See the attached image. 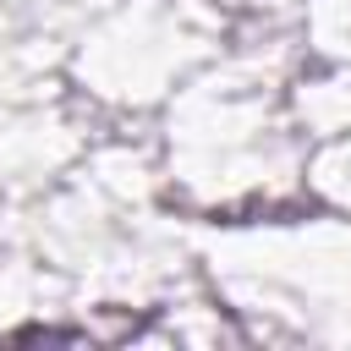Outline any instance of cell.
Instances as JSON below:
<instances>
[{"label":"cell","mask_w":351,"mask_h":351,"mask_svg":"<svg viewBox=\"0 0 351 351\" xmlns=\"http://www.w3.org/2000/svg\"><path fill=\"white\" fill-rule=\"evenodd\" d=\"M197 33L176 0H132L82 38V82L110 104H148L186 77Z\"/></svg>","instance_id":"cell-1"}]
</instances>
